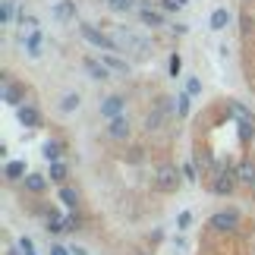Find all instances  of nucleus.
Listing matches in <instances>:
<instances>
[{
  "label": "nucleus",
  "instance_id": "4be33fe9",
  "mask_svg": "<svg viewBox=\"0 0 255 255\" xmlns=\"http://www.w3.org/2000/svg\"><path fill=\"white\" fill-rule=\"evenodd\" d=\"M111 9H117V13H129V9H139V0H104Z\"/></svg>",
  "mask_w": 255,
  "mask_h": 255
},
{
  "label": "nucleus",
  "instance_id": "c85d7f7f",
  "mask_svg": "<svg viewBox=\"0 0 255 255\" xmlns=\"http://www.w3.org/2000/svg\"><path fill=\"white\" fill-rule=\"evenodd\" d=\"M19 249H22V255H35V246H32V240H19Z\"/></svg>",
  "mask_w": 255,
  "mask_h": 255
},
{
  "label": "nucleus",
  "instance_id": "2eb2a0df",
  "mask_svg": "<svg viewBox=\"0 0 255 255\" xmlns=\"http://www.w3.org/2000/svg\"><path fill=\"white\" fill-rule=\"evenodd\" d=\"M233 173H237V183H240V186H252V183H255V164H252V161L237 164V170H233Z\"/></svg>",
  "mask_w": 255,
  "mask_h": 255
},
{
  "label": "nucleus",
  "instance_id": "20e7f679",
  "mask_svg": "<svg viewBox=\"0 0 255 255\" xmlns=\"http://www.w3.org/2000/svg\"><path fill=\"white\" fill-rule=\"evenodd\" d=\"M237 173L227 170V167H218L214 170V180H211V192H218V195H230L233 189H237Z\"/></svg>",
  "mask_w": 255,
  "mask_h": 255
},
{
  "label": "nucleus",
  "instance_id": "6e6552de",
  "mask_svg": "<svg viewBox=\"0 0 255 255\" xmlns=\"http://www.w3.org/2000/svg\"><path fill=\"white\" fill-rule=\"evenodd\" d=\"M82 66H85V73L92 76L95 82H107V79L114 76L111 70H107V63H104V60H95V57H85V60H82Z\"/></svg>",
  "mask_w": 255,
  "mask_h": 255
},
{
  "label": "nucleus",
  "instance_id": "b1692460",
  "mask_svg": "<svg viewBox=\"0 0 255 255\" xmlns=\"http://www.w3.org/2000/svg\"><path fill=\"white\" fill-rule=\"evenodd\" d=\"M44 154H47L51 161H60V142H47V145H44Z\"/></svg>",
  "mask_w": 255,
  "mask_h": 255
},
{
  "label": "nucleus",
  "instance_id": "6ab92c4d",
  "mask_svg": "<svg viewBox=\"0 0 255 255\" xmlns=\"http://www.w3.org/2000/svg\"><path fill=\"white\" fill-rule=\"evenodd\" d=\"M76 107H79V95L76 92H66V95H60V101H57V111L60 114H73Z\"/></svg>",
  "mask_w": 255,
  "mask_h": 255
},
{
  "label": "nucleus",
  "instance_id": "423d86ee",
  "mask_svg": "<svg viewBox=\"0 0 255 255\" xmlns=\"http://www.w3.org/2000/svg\"><path fill=\"white\" fill-rule=\"evenodd\" d=\"M135 16H139V22H142V25H148V28H164V25H167L164 13H161L158 6H151V3H142L139 9H135Z\"/></svg>",
  "mask_w": 255,
  "mask_h": 255
},
{
  "label": "nucleus",
  "instance_id": "5701e85b",
  "mask_svg": "<svg viewBox=\"0 0 255 255\" xmlns=\"http://www.w3.org/2000/svg\"><path fill=\"white\" fill-rule=\"evenodd\" d=\"M47 230H51V233H63L66 230V218H60L57 211H47Z\"/></svg>",
  "mask_w": 255,
  "mask_h": 255
},
{
  "label": "nucleus",
  "instance_id": "4468645a",
  "mask_svg": "<svg viewBox=\"0 0 255 255\" xmlns=\"http://www.w3.org/2000/svg\"><path fill=\"white\" fill-rule=\"evenodd\" d=\"M101 60L107 63V70H111L114 76H129V73H132V66L126 63L120 54H101Z\"/></svg>",
  "mask_w": 255,
  "mask_h": 255
},
{
  "label": "nucleus",
  "instance_id": "c756f323",
  "mask_svg": "<svg viewBox=\"0 0 255 255\" xmlns=\"http://www.w3.org/2000/svg\"><path fill=\"white\" fill-rule=\"evenodd\" d=\"M51 255H73V249H66V246H60V243H54V246H51Z\"/></svg>",
  "mask_w": 255,
  "mask_h": 255
},
{
  "label": "nucleus",
  "instance_id": "9b49d317",
  "mask_svg": "<svg viewBox=\"0 0 255 255\" xmlns=\"http://www.w3.org/2000/svg\"><path fill=\"white\" fill-rule=\"evenodd\" d=\"M79 202H82V192L76 189L73 183H63L60 186V205H63L66 211H76V208H79Z\"/></svg>",
  "mask_w": 255,
  "mask_h": 255
},
{
  "label": "nucleus",
  "instance_id": "39448f33",
  "mask_svg": "<svg viewBox=\"0 0 255 255\" xmlns=\"http://www.w3.org/2000/svg\"><path fill=\"white\" fill-rule=\"evenodd\" d=\"M16 44L25 47V57H32V60H41V54H44V35H41V32L16 35Z\"/></svg>",
  "mask_w": 255,
  "mask_h": 255
},
{
  "label": "nucleus",
  "instance_id": "0eeeda50",
  "mask_svg": "<svg viewBox=\"0 0 255 255\" xmlns=\"http://www.w3.org/2000/svg\"><path fill=\"white\" fill-rule=\"evenodd\" d=\"M16 120L22 123L25 129H38V126H41V111L32 107V104H19L16 107Z\"/></svg>",
  "mask_w": 255,
  "mask_h": 255
},
{
  "label": "nucleus",
  "instance_id": "ddd939ff",
  "mask_svg": "<svg viewBox=\"0 0 255 255\" xmlns=\"http://www.w3.org/2000/svg\"><path fill=\"white\" fill-rule=\"evenodd\" d=\"M54 19L60 25L73 22V19H76V3H73V0H57V3H54Z\"/></svg>",
  "mask_w": 255,
  "mask_h": 255
},
{
  "label": "nucleus",
  "instance_id": "f8f14e48",
  "mask_svg": "<svg viewBox=\"0 0 255 255\" xmlns=\"http://www.w3.org/2000/svg\"><path fill=\"white\" fill-rule=\"evenodd\" d=\"M164 123H167V114H164V107L158 104V107H151V111L145 114V123L142 126H145V132H158Z\"/></svg>",
  "mask_w": 255,
  "mask_h": 255
},
{
  "label": "nucleus",
  "instance_id": "412c9836",
  "mask_svg": "<svg viewBox=\"0 0 255 255\" xmlns=\"http://www.w3.org/2000/svg\"><path fill=\"white\" fill-rule=\"evenodd\" d=\"M3 173H6V180H25V164L22 161H9L3 167Z\"/></svg>",
  "mask_w": 255,
  "mask_h": 255
},
{
  "label": "nucleus",
  "instance_id": "cd10ccee",
  "mask_svg": "<svg viewBox=\"0 0 255 255\" xmlns=\"http://www.w3.org/2000/svg\"><path fill=\"white\" fill-rule=\"evenodd\" d=\"M186 92H189V95H199V92H202V82H199V79L192 76V79L186 82Z\"/></svg>",
  "mask_w": 255,
  "mask_h": 255
},
{
  "label": "nucleus",
  "instance_id": "9d476101",
  "mask_svg": "<svg viewBox=\"0 0 255 255\" xmlns=\"http://www.w3.org/2000/svg\"><path fill=\"white\" fill-rule=\"evenodd\" d=\"M129 123H126V117H114V120H107V135H111L114 142H126L129 139Z\"/></svg>",
  "mask_w": 255,
  "mask_h": 255
},
{
  "label": "nucleus",
  "instance_id": "7c9ffc66",
  "mask_svg": "<svg viewBox=\"0 0 255 255\" xmlns=\"http://www.w3.org/2000/svg\"><path fill=\"white\" fill-rule=\"evenodd\" d=\"M183 180L195 183V167H192V164H186V167H183Z\"/></svg>",
  "mask_w": 255,
  "mask_h": 255
},
{
  "label": "nucleus",
  "instance_id": "393cba45",
  "mask_svg": "<svg viewBox=\"0 0 255 255\" xmlns=\"http://www.w3.org/2000/svg\"><path fill=\"white\" fill-rule=\"evenodd\" d=\"M3 25H13V0H3Z\"/></svg>",
  "mask_w": 255,
  "mask_h": 255
},
{
  "label": "nucleus",
  "instance_id": "a211bd4d",
  "mask_svg": "<svg viewBox=\"0 0 255 255\" xmlns=\"http://www.w3.org/2000/svg\"><path fill=\"white\" fill-rule=\"evenodd\" d=\"M3 101L13 104V107H19V104H22V88L13 85L9 79H3Z\"/></svg>",
  "mask_w": 255,
  "mask_h": 255
},
{
  "label": "nucleus",
  "instance_id": "f3484780",
  "mask_svg": "<svg viewBox=\"0 0 255 255\" xmlns=\"http://www.w3.org/2000/svg\"><path fill=\"white\" fill-rule=\"evenodd\" d=\"M22 186H25V189L32 192V195H41V192L47 189V180H44L41 173H25V180H22Z\"/></svg>",
  "mask_w": 255,
  "mask_h": 255
},
{
  "label": "nucleus",
  "instance_id": "f257e3e1",
  "mask_svg": "<svg viewBox=\"0 0 255 255\" xmlns=\"http://www.w3.org/2000/svg\"><path fill=\"white\" fill-rule=\"evenodd\" d=\"M79 35H82V41H88L92 47H98L101 54H114V51H117L114 35H104L101 28H95V25H88V22L79 25Z\"/></svg>",
  "mask_w": 255,
  "mask_h": 255
},
{
  "label": "nucleus",
  "instance_id": "aec40b11",
  "mask_svg": "<svg viewBox=\"0 0 255 255\" xmlns=\"http://www.w3.org/2000/svg\"><path fill=\"white\" fill-rule=\"evenodd\" d=\"M227 22H230V13L224 6H218L211 13V28H214V32H221V28H227Z\"/></svg>",
  "mask_w": 255,
  "mask_h": 255
},
{
  "label": "nucleus",
  "instance_id": "7ed1b4c3",
  "mask_svg": "<svg viewBox=\"0 0 255 255\" xmlns=\"http://www.w3.org/2000/svg\"><path fill=\"white\" fill-rule=\"evenodd\" d=\"M180 180L183 176H180V170H176L173 164H161L158 173H154V186H158L161 192H173L176 186H180Z\"/></svg>",
  "mask_w": 255,
  "mask_h": 255
},
{
  "label": "nucleus",
  "instance_id": "2f4dec72",
  "mask_svg": "<svg viewBox=\"0 0 255 255\" xmlns=\"http://www.w3.org/2000/svg\"><path fill=\"white\" fill-rule=\"evenodd\" d=\"M73 255H88V252H85L82 246H73Z\"/></svg>",
  "mask_w": 255,
  "mask_h": 255
},
{
  "label": "nucleus",
  "instance_id": "bb28decb",
  "mask_svg": "<svg viewBox=\"0 0 255 255\" xmlns=\"http://www.w3.org/2000/svg\"><path fill=\"white\" fill-rule=\"evenodd\" d=\"M161 6H164V9H170V13H176V9H183V6H186V0H161Z\"/></svg>",
  "mask_w": 255,
  "mask_h": 255
},
{
  "label": "nucleus",
  "instance_id": "f03ea898",
  "mask_svg": "<svg viewBox=\"0 0 255 255\" xmlns=\"http://www.w3.org/2000/svg\"><path fill=\"white\" fill-rule=\"evenodd\" d=\"M240 211L237 208H221V211H214L211 218H208V227L214 230V233H233L240 227Z\"/></svg>",
  "mask_w": 255,
  "mask_h": 255
},
{
  "label": "nucleus",
  "instance_id": "a878e982",
  "mask_svg": "<svg viewBox=\"0 0 255 255\" xmlns=\"http://www.w3.org/2000/svg\"><path fill=\"white\" fill-rule=\"evenodd\" d=\"M189 224H192V211H180V218H176V227H180V230H189Z\"/></svg>",
  "mask_w": 255,
  "mask_h": 255
},
{
  "label": "nucleus",
  "instance_id": "dca6fc26",
  "mask_svg": "<svg viewBox=\"0 0 255 255\" xmlns=\"http://www.w3.org/2000/svg\"><path fill=\"white\" fill-rule=\"evenodd\" d=\"M47 176H51V180L54 183H66V180H70V164H66V161H51V170H47Z\"/></svg>",
  "mask_w": 255,
  "mask_h": 255
},
{
  "label": "nucleus",
  "instance_id": "1a4fd4ad",
  "mask_svg": "<svg viewBox=\"0 0 255 255\" xmlns=\"http://www.w3.org/2000/svg\"><path fill=\"white\" fill-rule=\"evenodd\" d=\"M126 111V98L123 95H107L101 101V114L107 117V120H114V117H123Z\"/></svg>",
  "mask_w": 255,
  "mask_h": 255
},
{
  "label": "nucleus",
  "instance_id": "473e14b6",
  "mask_svg": "<svg viewBox=\"0 0 255 255\" xmlns=\"http://www.w3.org/2000/svg\"><path fill=\"white\" fill-rule=\"evenodd\" d=\"M252 189H255V183H252Z\"/></svg>",
  "mask_w": 255,
  "mask_h": 255
}]
</instances>
